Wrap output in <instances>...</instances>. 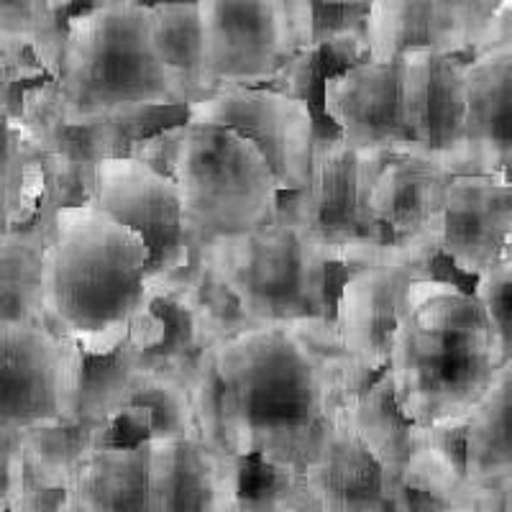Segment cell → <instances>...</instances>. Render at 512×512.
<instances>
[{
    "instance_id": "21",
    "label": "cell",
    "mask_w": 512,
    "mask_h": 512,
    "mask_svg": "<svg viewBox=\"0 0 512 512\" xmlns=\"http://www.w3.org/2000/svg\"><path fill=\"white\" fill-rule=\"evenodd\" d=\"M149 512V443H105L67 484L64 512Z\"/></svg>"
},
{
    "instance_id": "20",
    "label": "cell",
    "mask_w": 512,
    "mask_h": 512,
    "mask_svg": "<svg viewBox=\"0 0 512 512\" xmlns=\"http://www.w3.org/2000/svg\"><path fill=\"white\" fill-rule=\"evenodd\" d=\"M128 338L139 351L141 367L172 372L185 382L200 361L218 346L200 328L185 295L169 285L149 287V297Z\"/></svg>"
},
{
    "instance_id": "24",
    "label": "cell",
    "mask_w": 512,
    "mask_h": 512,
    "mask_svg": "<svg viewBox=\"0 0 512 512\" xmlns=\"http://www.w3.org/2000/svg\"><path fill=\"white\" fill-rule=\"evenodd\" d=\"M318 510H387L382 472L359 441L351 415L326 456L305 472Z\"/></svg>"
},
{
    "instance_id": "36",
    "label": "cell",
    "mask_w": 512,
    "mask_h": 512,
    "mask_svg": "<svg viewBox=\"0 0 512 512\" xmlns=\"http://www.w3.org/2000/svg\"><path fill=\"white\" fill-rule=\"evenodd\" d=\"M182 128H185V121L159 128V131H154V134H146L144 139L136 141V146L131 149L128 157L141 159V162H146L149 167L162 172V175L172 177V172H175L177 152H180Z\"/></svg>"
},
{
    "instance_id": "4",
    "label": "cell",
    "mask_w": 512,
    "mask_h": 512,
    "mask_svg": "<svg viewBox=\"0 0 512 512\" xmlns=\"http://www.w3.org/2000/svg\"><path fill=\"white\" fill-rule=\"evenodd\" d=\"M54 82L70 123L182 105L154 44L152 6L131 0H100L72 13Z\"/></svg>"
},
{
    "instance_id": "6",
    "label": "cell",
    "mask_w": 512,
    "mask_h": 512,
    "mask_svg": "<svg viewBox=\"0 0 512 512\" xmlns=\"http://www.w3.org/2000/svg\"><path fill=\"white\" fill-rule=\"evenodd\" d=\"M172 180L200 241L256 228L280 205V187L264 154L239 131L185 121Z\"/></svg>"
},
{
    "instance_id": "26",
    "label": "cell",
    "mask_w": 512,
    "mask_h": 512,
    "mask_svg": "<svg viewBox=\"0 0 512 512\" xmlns=\"http://www.w3.org/2000/svg\"><path fill=\"white\" fill-rule=\"evenodd\" d=\"M512 477V351L466 420V479L492 484Z\"/></svg>"
},
{
    "instance_id": "13",
    "label": "cell",
    "mask_w": 512,
    "mask_h": 512,
    "mask_svg": "<svg viewBox=\"0 0 512 512\" xmlns=\"http://www.w3.org/2000/svg\"><path fill=\"white\" fill-rule=\"evenodd\" d=\"M415 280L418 254L387 251L356 264L338 290L333 326L349 359L367 377L374 379L390 364L392 338Z\"/></svg>"
},
{
    "instance_id": "32",
    "label": "cell",
    "mask_w": 512,
    "mask_h": 512,
    "mask_svg": "<svg viewBox=\"0 0 512 512\" xmlns=\"http://www.w3.org/2000/svg\"><path fill=\"white\" fill-rule=\"evenodd\" d=\"M59 0H0V47H31L54 77L64 47Z\"/></svg>"
},
{
    "instance_id": "12",
    "label": "cell",
    "mask_w": 512,
    "mask_h": 512,
    "mask_svg": "<svg viewBox=\"0 0 512 512\" xmlns=\"http://www.w3.org/2000/svg\"><path fill=\"white\" fill-rule=\"evenodd\" d=\"M187 121L233 128L254 141L282 192L308 182L318 118L303 98L264 85H228L187 105Z\"/></svg>"
},
{
    "instance_id": "34",
    "label": "cell",
    "mask_w": 512,
    "mask_h": 512,
    "mask_svg": "<svg viewBox=\"0 0 512 512\" xmlns=\"http://www.w3.org/2000/svg\"><path fill=\"white\" fill-rule=\"evenodd\" d=\"M36 152L29 144L21 116L13 105L0 95V190L16 185L34 164Z\"/></svg>"
},
{
    "instance_id": "33",
    "label": "cell",
    "mask_w": 512,
    "mask_h": 512,
    "mask_svg": "<svg viewBox=\"0 0 512 512\" xmlns=\"http://www.w3.org/2000/svg\"><path fill=\"white\" fill-rule=\"evenodd\" d=\"M44 210V167L36 159L26 175L11 187L0 190V228L31 226Z\"/></svg>"
},
{
    "instance_id": "35",
    "label": "cell",
    "mask_w": 512,
    "mask_h": 512,
    "mask_svg": "<svg viewBox=\"0 0 512 512\" xmlns=\"http://www.w3.org/2000/svg\"><path fill=\"white\" fill-rule=\"evenodd\" d=\"M26 484V459L21 433L0 438V510H18Z\"/></svg>"
},
{
    "instance_id": "27",
    "label": "cell",
    "mask_w": 512,
    "mask_h": 512,
    "mask_svg": "<svg viewBox=\"0 0 512 512\" xmlns=\"http://www.w3.org/2000/svg\"><path fill=\"white\" fill-rule=\"evenodd\" d=\"M152 26L159 59L175 82L180 103L192 105L213 95L205 75L198 0H157L152 3Z\"/></svg>"
},
{
    "instance_id": "2",
    "label": "cell",
    "mask_w": 512,
    "mask_h": 512,
    "mask_svg": "<svg viewBox=\"0 0 512 512\" xmlns=\"http://www.w3.org/2000/svg\"><path fill=\"white\" fill-rule=\"evenodd\" d=\"M510 354L482 297L454 280H415L392 338L397 405L418 425L469 420Z\"/></svg>"
},
{
    "instance_id": "18",
    "label": "cell",
    "mask_w": 512,
    "mask_h": 512,
    "mask_svg": "<svg viewBox=\"0 0 512 512\" xmlns=\"http://www.w3.org/2000/svg\"><path fill=\"white\" fill-rule=\"evenodd\" d=\"M405 59V103L413 146L454 172L466 128V59L431 47L410 49Z\"/></svg>"
},
{
    "instance_id": "7",
    "label": "cell",
    "mask_w": 512,
    "mask_h": 512,
    "mask_svg": "<svg viewBox=\"0 0 512 512\" xmlns=\"http://www.w3.org/2000/svg\"><path fill=\"white\" fill-rule=\"evenodd\" d=\"M390 154L356 149L338 131L315 134L308 182L280 192V203L303 221L331 262L356 267L387 254L369 210V192Z\"/></svg>"
},
{
    "instance_id": "25",
    "label": "cell",
    "mask_w": 512,
    "mask_h": 512,
    "mask_svg": "<svg viewBox=\"0 0 512 512\" xmlns=\"http://www.w3.org/2000/svg\"><path fill=\"white\" fill-rule=\"evenodd\" d=\"M47 226L0 228V328L47 323L44 315Z\"/></svg>"
},
{
    "instance_id": "3",
    "label": "cell",
    "mask_w": 512,
    "mask_h": 512,
    "mask_svg": "<svg viewBox=\"0 0 512 512\" xmlns=\"http://www.w3.org/2000/svg\"><path fill=\"white\" fill-rule=\"evenodd\" d=\"M44 251L47 323L88 354H108L131 333L149 297V246L100 205H62Z\"/></svg>"
},
{
    "instance_id": "31",
    "label": "cell",
    "mask_w": 512,
    "mask_h": 512,
    "mask_svg": "<svg viewBox=\"0 0 512 512\" xmlns=\"http://www.w3.org/2000/svg\"><path fill=\"white\" fill-rule=\"evenodd\" d=\"M169 287H177V290L185 295L192 313L198 318L200 328H203V331L208 333L210 341H216V344H223L228 338L239 336V333L256 326L254 320L246 315V310L241 308L239 297L233 295L231 287L223 282L216 264L210 262L205 244L203 249H200L198 262L192 264L190 272H187L180 282H175V285Z\"/></svg>"
},
{
    "instance_id": "38",
    "label": "cell",
    "mask_w": 512,
    "mask_h": 512,
    "mask_svg": "<svg viewBox=\"0 0 512 512\" xmlns=\"http://www.w3.org/2000/svg\"><path fill=\"white\" fill-rule=\"evenodd\" d=\"M3 436H6V431H3V428H0V438H3Z\"/></svg>"
},
{
    "instance_id": "11",
    "label": "cell",
    "mask_w": 512,
    "mask_h": 512,
    "mask_svg": "<svg viewBox=\"0 0 512 512\" xmlns=\"http://www.w3.org/2000/svg\"><path fill=\"white\" fill-rule=\"evenodd\" d=\"M80 356L49 323L0 328V428L24 433L70 420Z\"/></svg>"
},
{
    "instance_id": "29",
    "label": "cell",
    "mask_w": 512,
    "mask_h": 512,
    "mask_svg": "<svg viewBox=\"0 0 512 512\" xmlns=\"http://www.w3.org/2000/svg\"><path fill=\"white\" fill-rule=\"evenodd\" d=\"M105 443H111V428L82 420L39 425L21 433V448L31 477L62 489H67L77 469L88 461L95 448Z\"/></svg>"
},
{
    "instance_id": "37",
    "label": "cell",
    "mask_w": 512,
    "mask_h": 512,
    "mask_svg": "<svg viewBox=\"0 0 512 512\" xmlns=\"http://www.w3.org/2000/svg\"><path fill=\"white\" fill-rule=\"evenodd\" d=\"M349 3H364V6H369V0H349Z\"/></svg>"
},
{
    "instance_id": "28",
    "label": "cell",
    "mask_w": 512,
    "mask_h": 512,
    "mask_svg": "<svg viewBox=\"0 0 512 512\" xmlns=\"http://www.w3.org/2000/svg\"><path fill=\"white\" fill-rule=\"evenodd\" d=\"M139 369V351L131 344V338H126L118 349L108 354L82 351L70 420L105 425L111 428L113 438V425L121 418V410Z\"/></svg>"
},
{
    "instance_id": "5",
    "label": "cell",
    "mask_w": 512,
    "mask_h": 512,
    "mask_svg": "<svg viewBox=\"0 0 512 512\" xmlns=\"http://www.w3.org/2000/svg\"><path fill=\"white\" fill-rule=\"evenodd\" d=\"M203 244L254 323L333 320L338 290L354 269L331 262L285 203L251 231L216 236Z\"/></svg>"
},
{
    "instance_id": "15",
    "label": "cell",
    "mask_w": 512,
    "mask_h": 512,
    "mask_svg": "<svg viewBox=\"0 0 512 512\" xmlns=\"http://www.w3.org/2000/svg\"><path fill=\"white\" fill-rule=\"evenodd\" d=\"M323 113L349 144L364 152H408L413 146L405 103V59H361L323 85Z\"/></svg>"
},
{
    "instance_id": "16",
    "label": "cell",
    "mask_w": 512,
    "mask_h": 512,
    "mask_svg": "<svg viewBox=\"0 0 512 512\" xmlns=\"http://www.w3.org/2000/svg\"><path fill=\"white\" fill-rule=\"evenodd\" d=\"M149 443V512H236L244 459L203 436Z\"/></svg>"
},
{
    "instance_id": "8",
    "label": "cell",
    "mask_w": 512,
    "mask_h": 512,
    "mask_svg": "<svg viewBox=\"0 0 512 512\" xmlns=\"http://www.w3.org/2000/svg\"><path fill=\"white\" fill-rule=\"evenodd\" d=\"M198 6L213 93L228 85H269L310 47L313 0H198Z\"/></svg>"
},
{
    "instance_id": "22",
    "label": "cell",
    "mask_w": 512,
    "mask_h": 512,
    "mask_svg": "<svg viewBox=\"0 0 512 512\" xmlns=\"http://www.w3.org/2000/svg\"><path fill=\"white\" fill-rule=\"evenodd\" d=\"M351 423H354L359 441L377 461L379 472H382L387 510H392V500H395L402 477L408 472L410 459L418 448L423 425L413 423L402 413L387 372L377 374L356 395L354 405H351Z\"/></svg>"
},
{
    "instance_id": "1",
    "label": "cell",
    "mask_w": 512,
    "mask_h": 512,
    "mask_svg": "<svg viewBox=\"0 0 512 512\" xmlns=\"http://www.w3.org/2000/svg\"><path fill=\"white\" fill-rule=\"evenodd\" d=\"M231 451L305 474L331 448L372 377L338 341L331 318L256 323L216 349Z\"/></svg>"
},
{
    "instance_id": "17",
    "label": "cell",
    "mask_w": 512,
    "mask_h": 512,
    "mask_svg": "<svg viewBox=\"0 0 512 512\" xmlns=\"http://www.w3.org/2000/svg\"><path fill=\"white\" fill-rule=\"evenodd\" d=\"M451 175L438 159L420 152H392L384 159L369 192L382 251L438 249L433 236Z\"/></svg>"
},
{
    "instance_id": "10",
    "label": "cell",
    "mask_w": 512,
    "mask_h": 512,
    "mask_svg": "<svg viewBox=\"0 0 512 512\" xmlns=\"http://www.w3.org/2000/svg\"><path fill=\"white\" fill-rule=\"evenodd\" d=\"M21 123L44 167L41 223H47L62 205L93 203L100 164L111 157H126V144L116 118L70 123L62 116L54 77L26 90Z\"/></svg>"
},
{
    "instance_id": "23",
    "label": "cell",
    "mask_w": 512,
    "mask_h": 512,
    "mask_svg": "<svg viewBox=\"0 0 512 512\" xmlns=\"http://www.w3.org/2000/svg\"><path fill=\"white\" fill-rule=\"evenodd\" d=\"M200 436L190 387L182 377L159 369H139L111 443L172 441Z\"/></svg>"
},
{
    "instance_id": "14",
    "label": "cell",
    "mask_w": 512,
    "mask_h": 512,
    "mask_svg": "<svg viewBox=\"0 0 512 512\" xmlns=\"http://www.w3.org/2000/svg\"><path fill=\"white\" fill-rule=\"evenodd\" d=\"M433 239L451 267L472 282L505 262L512 256V175H451Z\"/></svg>"
},
{
    "instance_id": "19",
    "label": "cell",
    "mask_w": 512,
    "mask_h": 512,
    "mask_svg": "<svg viewBox=\"0 0 512 512\" xmlns=\"http://www.w3.org/2000/svg\"><path fill=\"white\" fill-rule=\"evenodd\" d=\"M461 172L512 175V39L466 59V128L454 175Z\"/></svg>"
},
{
    "instance_id": "9",
    "label": "cell",
    "mask_w": 512,
    "mask_h": 512,
    "mask_svg": "<svg viewBox=\"0 0 512 512\" xmlns=\"http://www.w3.org/2000/svg\"><path fill=\"white\" fill-rule=\"evenodd\" d=\"M93 203L146 241L149 285H175L198 262L203 241L187 221L180 187L141 159H105Z\"/></svg>"
},
{
    "instance_id": "30",
    "label": "cell",
    "mask_w": 512,
    "mask_h": 512,
    "mask_svg": "<svg viewBox=\"0 0 512 512\" xmlns=\"http://www.w3.org/2000/svg\"><path fill=\"white\" fill-rule=\"evenodd\" d=\"M369 59L392 62L410 49H441L433 0H369L367 8Z\"/></svg>"
}]
</instances>
